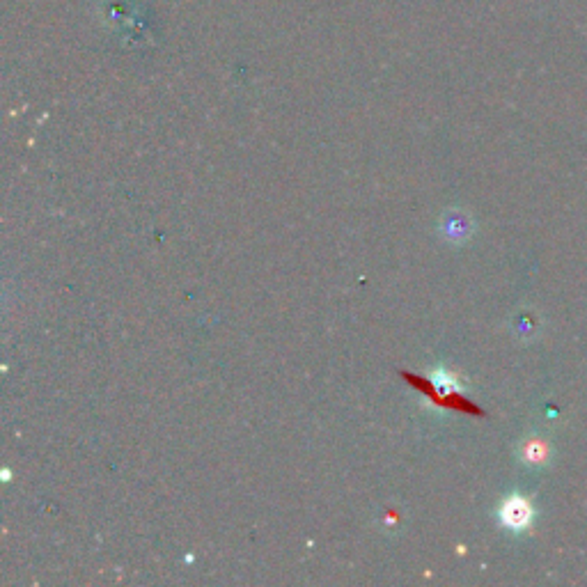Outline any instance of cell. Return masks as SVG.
<instances>
[{
  "label": "cell",
  "instance_id": "cell-2",
  "mask_svg": "<svg viewBox=\"0 0 587 587\" xmlns=\"http://www.w3.org/2000/svg\"><path fill=\"white\" fill-rule=\"evenodd\" d=\"M521 457L526 464H535V466L544 464V461L549 459V445L539 441V438H530V441H526V445H523Z\"/></svg>",
  "mask_w": 587,
  "mask_h": 587
},
{
  "label": "cell",
  "instance_id": "cell-1",
  "mask_svg": "<svg viewBox=\"0 0 587 587\" xmlns=\"http://www.w3.org/2000/svg\"><path fill=\"white\" fill-rule=\"evenodd\" d=\"M498 516H500V523H503L505 528L521 532V530L530 528L532 519H535V510H532V505L523 496H510V498L503 500V505H500V510H498Z\"/></svg>",
  "mask_w": 587,
  "mask_h": 587
}]
</instances>
